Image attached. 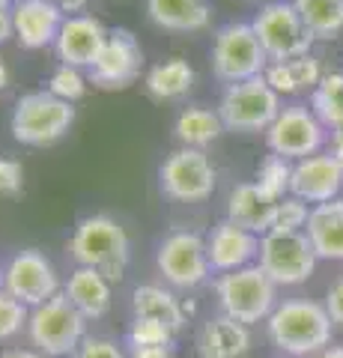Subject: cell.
Listing matches in <instances>:
<instances>
[{
	"label": "cell",
	"instance_id": "41",
	"mask_svg": "<svg viewBox=\"0 0 343 358\" xmlns=\"http://www.w3.org/2000/svg\"><path fill=\"white\" fill-rule=\"evenodd\" d=\"M54 3H57L63 13H81V9L90 3V0H54Z\"/></svg>",
	"mask_w": 343,
	"mask_h": 358
},
{
	"label": "cell",
	"instance_id": "2",
	"mask_svg": "<svg viewBox=\"0 0 343 358\" xmlns=\"http://www.w3.org/2000/svg\"><path fill=\"white\" fill-rule=\"evenodd\" d=\"M69 251L78 266L98 268L108 281H119L129 266V233L110 215H87L72 233Z\"/></svg>",
	"mask_w": 343,
	"mask_h": 358
},
{
	"label": "cell",
	"instance_id": "21",
	"mask_svg": "<svg viewBox=\"0 0 343 358\" xmlns=\"http://www.w3.org/2000/svg\"><path fill=\"white\" fill-rule=\"evenodd\" d=\"M305 233L319 260L343 263V197L314 206Z\"/></svg>",
	"mask_w": 343,
	"mask_h": 358
},
{
	"label": "cell",
	"instance_id": "34",
	"mask_svg": "<svg viewBox=\"0 0 343 358\" xmlns=\"http://www.w3.org/2000/svg\"><path fill=\"white\" fill-rule=\"evenodd\" d=\"M27 320H30V308L21 305L18 299H13L0 287V341H9L21 329H27Z\"/></svg>",
	"mask_w": 343,
	"mask_h": 358
},
{
	"label": "cell",
	"instance_id": "11",
	"mask_svg": "<svg viewBox=\"0 0 343 358\" xmlns=\"http://www.w3.org/2000/svg\"><path fill=\"white\" fill-rule=\"evenodd\" d=\"M159 185L164 197L180 203H200L215 192V167L203 150L180 147L159 167Z\"/></svg>",
	"mask_w": 343,
	"mask_h": 358
},
{
	"label": "cell",
	"instance_id": "23",
	"mask_svg": "<svg viewBox=\"0 0 343 358\" xmlns=\"http://www.w3.org/2000/svg\"><path fill=\"white\" fill-rule=\"evenodd\" d=\"M265 81L278 96H295L305 90H316V84L323 81V69L314 54H302L293 60H281V63H269L265 69Z\"/></svg>",
	"mask_w": 343,
	"mask_h": 358
},
{
	"label": "cell",
	"instance_id": "31",
	"mask_svg": "<svg viewBox=\"0 0 343 358\" xmlns=\"http://www.w3.org/2000/svg\"><path fill=\"white\" fill-rule=\"evenodd\" d=\"M173 338V329L164 326L161 320H152V317H135L129 329V343L131 350H147V346H170Z\"/></svg>",
	"mask_w": 343,
	"mask_h": 358
},
{
	"label": "cell",
	"instance_id": "5",
	"mask_svg": "<svg viewBox=\"0 0 343 358\" xmlns=\"http://www.w3.org/2000/svg\"><path fill=\"white\" fill-rule=\"evenodd\" d=\"M75 122V108L48 90L24 93L13 110V138L24 147H51Z\"/></svg>",
	"mask_w": 343,
	"mask_h": 358
},
{
	"label": "cell",
	"instance_id": "37",
	"mask_svg": "<svg viewBox=\"0 0 343 358\" xmlns=\"http://www.w3.org/2000/svg\"><path fill=\"white\" fill-rule=\"evenodd\" d=\"M326 310H328V317H331L335 326H343V278H337V281L328 287Z\"/></svg>",
	"mask_w": 343,
	"mask_h": 358
},
{
	"label": "cell",
	"instance_id": "39",
	"mask_svg": "<svg viewBox=\"0 0 343 358\" xmlns=\"http://www.w3.org/2000/svg\"><path fill=\"white\" fill-rule=\"evenodd\" d=\"M129 358H176L170 346H147V350H131Z\"/></svg>",
	"mask_w": 343,
	"mask_h": 358
},
{
	"label": "cell",
	"instance_id": "27",
	"mask_svg": "<svg viewBox=\"0 0 343 358\" xmlns=\"http://www.w3.org/2000/svg\"><path fill=\"white\" fill-rule=\"evenodd\" d=\"M221 131H224V122H221L218 110H209V108H185L176 117V126H173L176 141L191 150L209 147L212 141H218Z\"/></svg>",
	"mask_w": 343,
	"mask_h": 358
},
{
	"label": "cell",
	"instance_id": "15",
	"mask_svg": "<svg viewBox=\"0 0 343 358\" xmlns=\"http://www.w3.org/2000/svg\"><path fill=\"white\" fill-rule=\"evenodd\" d=\"M343 192V167L331 152H316L293 164L290 194L305 203H328L337 200Z\"/></svg>",
	"mask_w": 343,
	"mask_h": 358
},
{
	"label": "cell",
	"instance_id": "19",
	"mask_svg": "<svg viewBox=\"0 0 343 358\" xmlns=\"http://www.w3.org/2000/svg\"><path fill=\"white\" fill-rule=\"evenodd\" d=\"M275 212H278V200L265 194L257 182H242L227 197V221L257 233V236H265L272 230Z\"/></svg>",
	"mask_w": 343,
	"mask_h": 358
},
{
	"label": "cell",
	"instance_id": "43",
	"mask_svg": "<svg viewBox=\"0 0 343 358\" xmlns=\"http://www.w3.org/2000/svg\"><path fill=\"white\" fill-rule=\"evenodd\" d=\"M316 358H343V346H328V350H323Z\"/></svg>",
	"mask_w": 343,
	"mask_h": 358
},
{
	"label": "cell",
	"instance_id": "29",
	"mask_svg": "<svg viewBox=\"0 0 343 358\" xmlns=\"http://www.w3.org/2000/svg\"><path fill=\"white\" fill-rule=\"evenodd\" d=\"M311 110L326 129H343V72H328L311 93Z\"/></svg>",
	"mask_w": 343,
	"mask_h": 358
},
{
	"label": "cell",
	"instance_id": "25",
	"mask_svg": "<svg viewBox=\"0 0 343 358\" xmlns=\"http://www.w3.org/2000/svg\"><path fill=\"white\" fill-rule=\"evenodd\" d=\"M131 308H135V317H152L161 320L164 326H170L173 331H180L185 326V310L180 305L170 289L156 287V284H143L131 293Z\"/></svg>",
	"mask_w": 343,
	"mask_h": 358
},
{
	"label": "cell",
	"instance_id": "30",
	"mask_svg": "<svg viewBox=\"0 0 343 358\" xmlns=\"http://www.w3.org/2000/svg\"><path fill=\"white\" fill-rule=\"evenodd\" d=\"M260 188L269 197H275V200H281V197H286L290 194V182H293V164L286 162V159H281V155H265L263 159V164L257 167V179H254Z\"/></svg>",
	"mask_w": 343,
	"mask_h": 358
},
{
	"label": "cell",
	"instance_id": "38",
	"mask_svg": "<svg viewBox=\"0 0 343 358\" xmlns=\"http://www.w3.org/2000/svg\"><path fill=\"white\" fill-rule=\"evenodd\" d=\"M9 36H15V27H13V0H0V42H6Z\"/></svg>",
	"mask_w": 343,
	"mask_h": 358
},
{
	"label": "cell",
	"instance_id": "17",
	"mask_svg": "<svg viewBox=\"0 0 343 358\" xmlns=\"http://www.w3.org/2000/svg\"><path fill=\"white\" fill-rule=\"evenodd\" d=\"M63 9L54 0H15L13 3V27L21 48L36 51L57 42L63 27Z\"/></svg>",
	"mask_w": 343,
	"mask_h": 358
},
{
	"label": "cell",
	"instance_id": "32",
	"mask_svg": "<svg viewBox=\"0 0 343 358\" xmlns=\"http://www.w3.org/2000/svg\"><path fill=\"white\" fill-rule=\"evenodd\" d=\"M48 93H54L57 99H63V102H78V99L87 93V81L81 69H75V66H66L60 63L57 69H54L51 81H48Z\"/></svg>",
	"mask_w": 343,
	"mask_h": 358
},
{
	"label": "cell",
	"instance_id": "28",
	"mask_svg": "<svg viewBox=\"0 0 343 358\" xmlns=\"http://www.w3.org/2000/svg\"><path fill=\"white\" fill-rule=\"evenodd\" d=\"M293 6L314 39H335L343 33V0H293Z\"/></svg>",
	"mask_w": 343,
	"mask_h": 358
},
{
	"label": "cell",
	"instance_id": "10",
	"mask_svg": "<svg viewBox=\"0 0 343 358\" xmlns=\"http://www.w3.org/2000/svg\"><path fill=\"white\" fill-rule=\"evenodd\" d=\"M265 143L275 155L286 162H302L307 155H316L326 143V126L319 122L307 105L293 102L284 105L275 122L265 129Z\"/></svg>",
	"mask_w": 343,
	"mask_h": 358
},
{
	"label": "cell",
	"instance_id": "14",
	"mask_svg": "<svg viewBox=\"0 0 343 358\" xmlns=\"http://www.w3.org/2000/svg\"><path fill=\"white\" fill-rule=\"evenodd\" d=\"M140 66L143 51L135 33L126 27H114L108 33V42L98 54V60L87 69V78L98 90H126L140 78Z\"/></svg>",
	"mask_w": 343,
	"mask_h": 358
},
{
	"label": "cell",
	"instance_id": "35",
	"mask_svg": "<svg viewBox=\"0 0 343 358\" xmlns=\"http://www.w3.org/2000/svg\"><path fill=\"white\" fill-rule=\"evenodd\" d=\"M24 185V167L15 159H0V197H15Z\"/></svg>",
	"mask_w": 343,
	"mask_h": 358
},
{
	"label": "cell",
	"instance_id": "42",
	"mask_svg": "<svg viewBox=\"0 0 343 358\" xmlns=\"http://www.w3.org/2000/svg\"><path fill=\"white\" fill-rule=\"evenodd\" d=\"M0 358H45L42 352H33V350H9V352H3Z\"/></svg>",
	"mask_w": 343,
	"mask_h": 358
},
{
	"label": "cell",
	"instance_id": "36",
	"mask_svg": "<svg viewBox=\"0 0 343 358\" xmlns=\"http://www.w3.org/2000/svg\"><path fill=\"white\" fill-rule=\"evenodd\" d=\"M72 358H129V355L108 338H87Z\"/></svg>",
	"mask_w": 343,
	"mask_h": 358
},
{
	"label": "cell",
	"instance_id": "13",
	"mask_svg": "<svg viewBox=\"0 0 343 358\" xmlns=\"http://www.w3.org/2000/svg\"><path fill=\"white\" fill-rule=\"evenodd\" d=\"M159 272L164 275V281L173 287H197L203 284L212 266H209V251H206V239L194 230H176L170 236H164L156 254Z\"/></svg>",
	"mask_w": 343,
	"mask_h": 358
},
{
	"label": "cell",
	"instance_id": "26",
	"mask_svg": "<svg viewBox=\"0 0 343 358\" xmlns=\"http://www.w3.org/2000/svg\"><path fill=\"white\" fill-rule=\"evenodd\" d=\"M191 84H194V69L182 57H170L164 63H156L147 72V81H143L147 93L152 99H159V102H164V99L185 96L188 90H191Z\"/></svg>",
	"mask_w": 343,
	"mask_h": 358
},
{
	"label": "cell",
	"instance_id": "18",
	"mask_svg": "<svg viewBox=\"0 0 343 358\" xmlns=\"http://www.w3.org/2000/svg\"><path fill=\"white\" fill-rule=\"evenodd\" d=\"M206 251H209V266L215 272H236V268L254 266L260 254V236L245 227H236L233 221H221L212 230V236L206 239Z\"/></svg>",
	"mask_w": 343,
	"mask_h": 358
},
{
	"label": "cell",
	"instance_id": "24",
	"mask_svg": "<svg viewBox=\"0 0 343 358\" xmlns=\"http://www.w3.org/2000/svg\"><path fill=\"white\" fill-rule=\"evenodd\" d=\"M147 13L152 24L173 33L203 30L209 24L206 0H147Z\"/></svg>",
	"mask_w": 343,
	"mask_h": 358
},
{
	"label": "cell",
	"instance_id": "6",
	"mask_svg": "<svg viewBox=\"0 0 343 358\" xmlns=\"http://www.w3.org/2000/svg\"><path fill=\"white\" fill-rule=\"evenodd\" d=\"M269 57L257 39L251 24L245 21H230L215 33L212 42V72L221 84H239L248 78L265 75Z\"/></svg>",
	"mask_w": 343,
	"mask_h": 358
},
{
	"label": "cell",
	"instance_id": "33",
	"mask_svg": "<svg viewBox=\"0 0 343 358\" xmlns=\"http://www.w3.org/2000/svg\"><path fill=\"white\" fill-rule=\"evenodd\" d=\"M307 218H311V209H307L305 200L286 194V197L278 200V212H275L272 230H278V233H298V230L307 227Z\"/></svg>",
	"mask_w": 343,
	"mask_h": 358
},
{
	"label": "cell",
	"instance_id": "44",
	"mask_svg": "<svg viewBox=\"0 0 343 358\" xmlns=\"http://www.w3.org/2000/svg\"><path fill=\"white\" fill-rule=\"evenodd\" d=\"M9 87V69H6V63L0 60V90H6Z\"/></svg>",
	"mask_w": 343,
	"mask_h": 358
},
{
	"label": "cell",
	"instance_id": "9",
	"mask_svg": "<svg viewBox=\"0 0 343 358\" xmlns=\"http://www.w3.org/2000/svg\"><path fill=\"white\" fill-rule=\"evenodd\" d=\"M316 251L305 230L298 233H278L269 230L260 236V254L257 266L272 278L278 287H298L314 275L316 268Z\"/></svg>",
	"mask_w": 343,
	"mask_h": 358
},
{
	"label": "cell",
	"instance_id": "4",
	"mask_svg": "<svg viewBox=\"0 0 343 358\" xmlns=\"http://www.w3.org/2000/svg\"><path fill=\"white\" fill-rule=\"evenodd\" d=\"M27 334H30V343L45 358L75 355L78 346L87 341V317L60 289L45 305L30 310Z\"/></svg>",
	"mask_w": 343,
	"mask_h": 358
},
{
	"label": "cell",
	"instance_id": "20",
	"mask_svg": "<svg viewBox=\"0 0 343 358\" xmlns=\"http://www.w3.org/2000/svg\"><path fill=\"white\" fill-rule=\"evenodd\" d=\"M248 350H251L248 326L224 317V313L203 322L200 334H197V355L200 358H242Z\"/></svg>",
	"mask_w": 343,
	"mask_h": 358
},
{
	"label": "cell",
	"instance_id": "40",
	"mask_svg": "<svg viewBox=\"0 0 343 358\" xmlns=\"http://www.w3.org/2000/svg\"><path fill=\"white\" fill-rule=\"evenodd\" d=\"M331 155L340 162V167H343V129H335L331 131Z\"/></svg>",
	"mask_w": 343,
	"mask_h": 358
},
{
	"label": "cell",
	"instance_id": "7",
	"mask_svg": "<svg viewBox=\"0 0 343 358\" xmlns=\"http://www.w3.org/2000/svg\"><path fill=\"white\" fill-rule=\"evenodd\" d=\"M281 114V96L265 81V75L230 84L218 102V117L230 131H265Z\"/></svg>",
	"mask_w": 343,
	"mask_h": 358
},
{
	"label": "cell",
	"instance_id": "12",
	"mask_svg": "<svg viewBox=\"0 0 343 358\" xmlns=\"http://www.w3.org/2000/svg\"><path fill=\"white\" fill-rule=\"evenodd\" d=\"M0 287L13 299H18L21 305H27L30 310L45 305L48 299L60 293V281H57V272H54L51 260L36 248L18 251L13 260L3 266Z\"/></svg>",
	"mask_w": 343,
	"mask_h": 358
},
{
	"label": "cell",
	"instance_id": "8",
	"mask_svg": "<svg viewBox=\"0 0 343 358\" xmlns=\"http://www.w3.org/2000/svg\"><path fill=\"white\" fill-rule=\"evenodd\" d=\"M254 33L263 45L269 63H281V60H293L302 57V54H311L314 48V33L305 27L302 15L295 13V6L290 0H275V3H265L257 18L251 21Z\"/></svg>",
	"mask_w": 343,
	"mask_h": 358
},
{
	"label": "cell",
	"instance_id": "22",
	"mask_svg": "<svg viewBox=\"0 0 343 358\" xmlns=\"http://www.w3.org/2000/svg\"><path fill=\"white\" fill-rule=\"evenodd\" d=\"M63 293L69 296V301L84 313L87 320L105 317L108 308H110V281L98 272V268L78 266L69 275V284H66Z\"/></svg>",
	"mask_w": 343,
	"mask_h": 358
},
{
	"label": "cell",
	"instance_id": "3",
	"mask_svg": "<svg viewBox=\"0 0 343 358\" xmlns=\"http://www.w3.org/2000/svg\"><path fill=\"white\" fill-rule=\"evenodd\" d=\"M215 296L221 313L242 326H254L260 320H269L278 308V284L254 263L236 272H224L215 281Z\"/></svg>",
	"mask_w": 343,
	"mask_h": 358
},
{
	"label": "cell",
	"instance_id": "16",
	"mask_svg": "<svg viewBox=\"0 0 343 358\" xmlns=\"http://www.w3.org/2000/svg\"><path fill=\"white\" fill-rule=\"evenodd\" d=\"M108 27L93 15H69L60 27V36L54 42L57 48V57L66 66H75V69H90L98 60L105 42H108Z\"/></svg>",
	"mask_w": 343,
	"mask_h": 358
},
{
	"label": "cell",
	"instance_id": "1",
	"mask_svg": "<svg viewBox=\"0 0 343 358\" xmlns=\"http://www.w3.org/2000/svg\"><path fill=\"white\" fill-rule=\"evenodd\" d=\"M265 329H269V341L284 355L307 358L328 350L335 322H331L326 305H319V301L290 299L272 310V317L265 320Z\"/></svg>",
	"mask_w": 343,
	"mask_h": 358
}]
</instances>
